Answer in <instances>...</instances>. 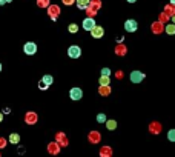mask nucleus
I'll use <instances>...</instances> for the list:
<instances>
[{
    "instance_id": "4c0bfd02",
    "label": "nucleus",
    "mask_w": 175,
    "mask_h": 157,
    "mask_svg": "<svg viewBox=\"0 0 175 157\" xmlns=\"http://www.w3.org/2000/svg\"><path fill=\"white\" fill-rule=\"evenodd\" d=\"M0 72H2V63H0Z\"/></svg>"
},
{
    "instance_id": "bb28decb",
    "label": "nucleus",
    "mask_w": 175,
    "mask_h": 157,
    "mask_svg": "<svg viewBox=\"0 0 175 157\" xmlns=\"http://www.w3.org/2000/svg\"><path fill=\"white\" fill-rule=\"evenodd\" d=\"M102 76H111V70L109 68H103L102 70Z\"/></svg>"
},
{
    "instance_id": "39448f33",
    "label": "nucleus",
    "mask_w": 175,
    "mask_h": 157,
    "mask_svg": "<svg viewBox=\"0 0 175 157\" xmlns=\"http://www.w3.org/2000/svg\"><path fill=\"white\" fill-rule=\"evenodd\" d=\"M23 51H25V54H28V55H32V54L37 52V45H35L34 42H28V43H25Z\"/></svg>"
},
{
    "instance_id": "473e14b6",
    "label": "nucleus",
    "mask_w": 175,
    "mask_h": 157,
    "mask_svg": "<svg viewBox=\"0 0 175 157\" xmlns=\"http://www.w3.org/2000/svg\"><path fill=\"white\" fill-rule=\"evenodd\" d=\"M3 143H5V142H3V139H0V148H3V146H5Z\"/></svg>"
},
{
    "instance_id": "c9c22d12",
    "label": "nucleus",
    "mask_w": 175,
    "mask_h": 157,
    "mask_svg": "<svg viewBox=\"0 0 175 157\" xmlns=\"http://www.w3.org/2000/svg\"><path fill=\"white\" fill-rule=\"evenodd\" d=\"M171 3H172V5H175V0H171Z\"/></svg>"
},
{
    "instance_id": "4468645a",
    "label": "nucleus",
    "mask_w": 175,
    "mask_h": 157,
    "mask_svg": "<svg viewBox=\"0 0 175 157\" xmlns=\"http://www.w3.org/2000/svg\"><path fill=\"white\" fill-rule=\"evenodd\" d=\"M115 52H117L118 55H124V54L128 52V48H126L124 45H118V46H115Z\"/></svg>"
},
{
    "instance_id": "f3484780",
    "label": "nucleus",
    "mask_w": 175,
    "mask_h": 157,
    "mask_svg": "<svg viewBox=\"0 0 175 157\" xmlns=\"http://www.w3.org/2000/svg\"><path fill=\"white\" fill-rule=\"evenodd\" d=\"M106 128L108 129H115L117 128V122L115 120H106Z\"/></svg>"
},
{
    "instance_id": "a878e982",
    "label": "nucleus",
    "mask_w": 175,
    "mask_h": 157,
    "mask_svg": "<svg viewBox=\"0 0 175 157\" xmlns=\"http://www.w3.org/2000/svg\"><path fill=\"white\" fill-rule=\"evenodd\" d=\"M92 6H94V9L97 11V9L100 8V0H94V2H92Z\"/></svg>"
},
{
    "instance_id": "423d86ee",
    "label": "nucleus",
    "mask_w": 175,
    "mask_h": 157,
    "mask_svg": "<svg viewBox=\"0 0 175 157\" xmlns=\"http://www.w3.org/2000/svg\"><path fill=\"white\" fill-rule=\"evenodd\" d=\"M103 34H105V29H103L102 26H97V25H95V26L91 29V35H92L94 39H102Z\"/></svg>"
},
{
    "instance_id": "20e7f679",
    "label": "nucleus",
    "mask_w": 175,
    "mask_h": 157,
    "mask_svg": "<svg viewBox=\"0 0 175 157\" xmlns=\"http://www.w3.org/2000/svg\"><path fill=\"white\" fill-rule=\"evenodd\" d=\"M151 29H152V33H154V34H163V33H164V23H163V22H160V20H157V22H154V23H152Z\"/></svg>"
},
{
    "instance_id": "e433bc0d",
    "label": "nucleus",
    "mask_w": 175,
    "mask_h": 157,
    "mask_svg": "<svg viewBox=\"0 0 175 157\" xmlns=\"http://www.w3.org/2000/svg\"><path fill=\"white\" fill-rule=\"evenodd\" d=\"M2 119H3V116H2V114H0V122H2Z\"/></svg>"
},
{
    "instance_id": "c756f323",
    "label": "nucleus",
    "mask_w": 175,
    "mask_h": 157,
    "mask_svg": "<svg viewBox=\"0 0 175 157\" xmlns=\"http://www.w3.org/2000/svg\"><path fill=\"white\" fill-rule=\"evenodd\" d=\"M38 86H40V89H46V86H48V85H46V83H45V82H43V80H42V82H40V85H38Z\"/></svg>"
},
{
    "instance_id": "f257e3e1",
    "label": "nucleus",
    "mask_w": 175,
    "mask_h": 157,
    "mask_svg": "<svg viewBox=\"0 0 175 157\" xmlns=\"http://www.w3.org/2000/svg\"><path fill=\"white\" fill-rule=\"evenodd\" d=\"M137 28H138V25H137V22H135L134 18H129V20L124 22V29H126L128 33H135Z\"/></svg>"
},
{
    "instance_id": "4be33fe9",
    "label": "nucleus",
    "mask_w": 175,
    "mask_h": 157,
    "mask_svg": "<svg viewBox=\"0 0 175 157\" xmlns=\"http://www.w3.org/2000/svg\"><path fill=\"white\" fill-rule=\"evenodd\" d=\"M26 122H28V123L37 122V116H34V114H28V117H26Z\"/></svg>"
},
{
    "instance_id": "5701e85b",
    "label": "nucleus",
    "mask_w": 175,
    "mask_h": 157,
    "mask_svg": "<svg viewBox=\"0 0 175 157\" xmlns=\"http://www.w3.org/2000/svg\"><path fill=\"white\" fill-rule=\"evenodd\" d=\"M168 139L171 140V142H175V129H169V133H168Z\"/></svg>"
},
{
    "instance_id": "f03ea898",
    "label": "nucleus",
    "mask_w": 175,
    "mask_h": 157,
    "mask_svg": "<svg viewBox=\"0 0 175 157\" xmlns=\"http://www.w3.org/2000/svg\"><path fill=\"white\" fill-rule=\"evenodd\" d=\"M68 55H69L71 59H78L80 55H82V50H80V46H77V45H72L68 48Z\"/></svg>"
},
{
    "instance_id": "412c9836",
    "label": "nucleus",
    "mask_w": 175,
    "mask_h": 157,
    "mask_svg": "<svg viewBox=\"0 0 175 157\" xmlns=\"http://www.w3.org/2000/svg\"><path fill=\"white\" fill-rule=\"evenodd\" d=\"M100 85H109V76H102L100 77Z\"/></svg>"
},
{
    "instance_id": "dca6fc26",
    "label": "nucleus",
    "mask_w": 175,
    "mask_h": 157,
    "mask_svg": "<svg viewBox=\"0 0 175 157\" xmlns=\"http://www.w3.org/2000/svg\"><path fill=\"white\" fill-rule=\"evenodd\" d=\"M100 154H102V157H109L111 154H112V149H111V148H108V146H105V148H102Z\"/></svg>"
},
{
    "instance_id": "a211bd4d",
    "label": "nucleus",
    "mask_w": 175,
    "mask_h": 157,
    "mask_svg": "<svg viewBox=\"0 0 175 157\" xmlns=\"http://www.w3.org/2000/svg\"><path fill=\"white\" fill-rule=\"evenodd\" d=\"M158 20H160V22H163V23H164V22H169V20H171V17H169V16H168V14H166V13H164V11H163V13H161V14H160V16H158Z\"/></svg>"
},
{
    "instance_id": "6e6552de",
    "label": "nucleus",
    "mask_w": 175,
    "mask_h": 157,
    "mask_svg": "<svg viewBox=\"0 0 175 157\" xmlns=\"http://www.w3.org/2000/svg\"><path fill=\"white\" fill-rule=\"evenodd\" d=\"M94 26H95V22H94V18H92V17H88V18H85V20H83V29L91 31Z\"/></svg>"
},
{
    "instance_id": "72a5a7b5",
    "label": "nucleus",
    "mask_w": 175,
    "mask_h": 157,
    "mask_svg": "<svg viewBox=\"0 0 175 157\" xmlns=\"http://www.w3.org/2000/svg\"><path fill=\"white\" fill-rule=\"evenodd\" d=\"M171 20H172V23H175V14L172 16V17H171Z\"/></svg>"
},
{
    "instance_id": "f704fd0d",
    "label": "nucleus",
    "mask_w": 175,
    "mask_h": 157,
    "mask_svg": "<svg viewBox=\"0 0 175 157\" xmlns=\"http://www.w3.org/2000/svg\"><path fill=\"white\" fill-rule=\"evenodd\" d=\"M128 2H129V3H135L137 0H128Z\"/></svg>"
},
{
    "instance_id": "b1692460",
    "label": "nucleus",
    "mask_w": 175,
    "mask_h": 157,
    "mask_svg": "<svg viewBox=\"0 0 175 157\" xmlns=\"http://www.w3.org/2000/svg\"><path fill=\"white\" fill-rule=\"evenodd\" d=\"M97 122H100V123L106 122V116L105 114H98V116H97Z\"/></svg>"
},
{
    "instance_id": "f8f14e48",
    "label": "nucleus",
    "mask_w": 175,
    "mask_h": 157,
    "mask_svg": "<svg viewBox=\"0 0 175 157\" xmlns=\"http://www.w3.org/2000/svg\"><path fill=\"white\" fill-rule=\"evenodd\" d=\"M89 5H91V0H77V6L80 9H88Z\"/></svg>"
},
{
    "instance_id": "2f4dec72",
    "label": "nucleus",
    "mask_w": 175,
    "mask_h": 157,
    "mask_svg": "<svg viewBox=\"0 0 175 157\" xmlns=\"http://www.w3.org/2000/svg\"><path fill=\"white\" fill-rule=\"evenodd\" d=\"M117 77H118V79H122V77H123V72H122V71H118V72H117Z\"/></svg>"
},
{
    "instance_id": "aec40b11",
    "label": "nucleus",
    "mask_w": 175,
    "mask_h": 157,
    "mask_svg": "<svg viewBox=\"0 0 175 157\" xmlns=\"http://www.w3.org/2000/svg\"><path fill=\"white\" fill-rule=\"evenodd\" d=\"M43 82L49 86V85H52V76H43Z\"/></svg>"
},
{
    "instance_id": "ddd939ff",
    "label": "nucleus",
    "mask_w": 175,
    "mask_h": 157,
    "mask_svg": "<svg viewBox=\"0 0 175 157\" xmlns=\"http://www.w3.org/2000/svg\"><path fill=\"white\" fill-rule=\"evenodd\" d=\"M164 31H166L168 34L175 35V23H169V25H166V26H164Z\"/></svg>"
},
{
    "instance_id": "cd10ccee",
    "label": "nucleus",
    "mask_w": 175,
    "mask_h": 157,
    "mask_svg": "<svg viewBox=\"0 0 175 157\" xmlns=\"http://www.w3.org/2000/svg\"><path fill=\"white\" fill-rule=\"evenodd\" d=\"M48 3H49V0H38V5L40 6H46Z\"/></svg>"
},
{
    "instance_id": "9d476101",
    "label": "nucleus",
    "mask_w": 175,
    "mask_h": 157,
    "mask_svg": "<svg viewBox=\"0 0 175 157\" xmlns=\"http://www.w3.org/2000/svg\"><path fill=\"white\" fill-rule=\"evenodd\" d=\"M164 13H166L169 17H172V16L175 14V5H172V3L166 5V6H164Z\"/></svg>"
},
{
    "instance_id": "c85d7f7f",
    "label": "nucleus",
    "mask_w": 175,
    "mask_h": 157,
    "mask_svg": "<svg viewBox=\"0 0 175 157\" xmlns=\"http://www.w3.org/2000/svg\"><path fill=\"white\" fill-rule=\"evenodd\" d=\"M49 9H51V13H52V16H54V14H57V13H58V8H57V6H51Z\"/></svg>"
},
{
    "instance_id": "7c9ffc66",
    "label": "nucleus",
    "mask_w": 175,
    "mask_h": 157,
    "mask_svg": "<svg viewBox=\"0 0 175 157\" xmlns=\"http://www.w3.org/2000/svg\"><path fill=\"white\" fill-rule=\"evenodd\" d=\"M63 3H65V5H72L74 0H63Z\"/></svg>"
},
{
    "instance_id": "7ed1b4c3",
    "label": "nucleus",
    "mask_w": 175,
    "mask_h": 157,
    "mask_svg": "<svg viewBox=\"0 0 175 157\" xmlns=\"http://www.w3.org/2000/svg\"><path fill=\"white\" fill-rule=\"evenodd\" d=\"M129 79H131V82H132V83H140V82L144 80V74H143L141 71H132Z\"/></svg>"
},
{
    "instance_id": "2eb2a0df",
    "label": "nucleus",
    "mask_w": 175,
    "mask_h": 157,
    "mask_svg": "<svg viewBox=\"0 0 175 157\" xmlns=\"http://www.w3.org/2000/svg\"><path fill=\"white\" fill-rule=\"evenodd\" d=\"M89 140H91V142H94V143H97V142L100 140V134H98L97 131H92V133L89 134Z\"/></svg>"
},
{
    "instance_id": "1a4fd4ad",
    "label": "nucleus",
    "mask_w": 175,
    "mask_h": 157,
    "mask_svg": "<svg viewBox=\"0 0 175 157\" xmlns=\"http://www.w3.org/2000/svg\"><path fill=\"white\" fill-rule=\"evenodd\" d=\"M149 131H151L152 134H160V133H161V123L152 122L149 125Z\"/></svg>"
},
{
    "instance_id": "0eeeda50",
    "label": "nucleus",
    "mask_w": 175,
    "mask_h": 157,
    "mask_svg": "<svg viewBox=\"0 0 175 157\" xmlns=\"http://www.w3.org/2000/svg\"><path fill=\"white\" fill-rule=\"evenodd\" d=\"M82 96H83V92H82L80 88H72V89L69 91V97L72 99V100H80Z\"/></svg>"
},
{
    "instance_id": "9b49d317",
    "label": "nucleus",
    "mask_w": 175,
    "mask_h": 157,
    "mask_svg": "<svg viewBox=\"0 0 175 157\" xmlns=\"http://www.w3.org/2000/svg\"><path fill=\"white\" fill-rule=\"evenodd\" d=\"M98 92H100L102 96H109V94H111V88H109V85H100Z\"/></svg>"
},
{
    "instance_id": "393cba45",
    "label": "nucleus",
    "mask_w": 175,
    "mask_h": 157,
    "mask_svg": "<svg viewBox=\"0 0 175 157\" xmlns=\"http://www.w3.org/2000/svg\"><path fill=\"white\" fill-rule=\"evenodd\" d=\"M68 29H69L71 33H77V31H78V26H77V25H69Z\"/></svg>"
},
{
    "instance_id": "6ab92c4d",
    "label": "nucleus",
    "mask_w": 175,
    "mask_h": 157,
    "mask_svg": "<svg viewBox=\"0 0 175 157\" xmlns=\"http://www.w3.org/2000/svg\"><path fill=\"white\" fill-rule=\"evenodd\" d=\"M9 142H11V143H18V142H20V136H18V134H11V136H9Z\"/></svg>"
}]
</instances>
